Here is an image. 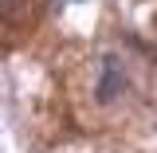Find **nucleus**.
Masks as SVG:
<instances>
[]
</instances>
